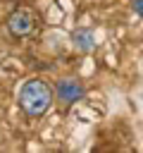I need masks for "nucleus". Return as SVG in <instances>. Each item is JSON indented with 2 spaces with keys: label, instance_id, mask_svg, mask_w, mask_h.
Listing matches in <instances>:
<instances>
[{
  "label": "nucleus",
  "instance_id": "nucleus-4",
  "mask_svg": "<svg viewBox=\"0 0 143 153\" xmlns=\"http://www.w3.org/2000/svg\"><path fill=\"white\" fill-rule=\"evenodd\" d=\"M72 41H74V48L81 50V53H91L95 48V36L91 29H76L72 33Z\"/></svg>",
  "mask_w": 143,
  "mask_h": 153
},
{
  "label": "nucleus",
  "instance_id": "nucleus-1",
  "mask_svg": "<svg viewBox=\"0 0 143 153\" xmlns=\"http://www.w3.org/2000/svg\"><path fill=\"white\" fill-rule=\"evenodd\" d=\"M52 100H55V88H50V84L38 76L26 79L17 93V103L29 117H43L52 108Z\"/></svg>",
  "mask_w": 143,
  "mask_h": 153
},
{
  "label": "nucleus",
  "instance_id": "nucleus-2",
  "mask_svg": "<svg viewBox=\"0 0 143 153\" xmlns=\"http://www.w3.org/2000/svg\"><path fill=\"white\" fill-rule=\"evenodd\" d=\"M33 29H36V14L29 7H17L7 17V31L14 38H24V36L33 33Z\"/></svg>",
  "mask_w": 143,
  "mask_h": 153
},
{
  "label": "nucleus",
  "instance_id": "nucleus-5",
  "mask_svg": "<svg viewBox=\"0 0 143 153\" xmlns=\"http://www.w3.org/2000/svg\"><path fill=\"white\" fill-rule=\"evenodd\" d=\"M131 5H133V12H136V14L143 19V0H133Z\"/></svg>",
  "mask_w": 143,
  "mask_h": 153
},
{
  "label": "nucleus",
  "instance_id": "nucleus-3",
  "mask_svg": "<svg viewBox=\"0 0 143 153\" xmlns=\"http://www.w3.org/2000/svg\"><path fill=\"white\" fill-rule=\"evenodd\" d=\"M83 93H86L83 84L76 81V79H69V76L67 79H60L57 86H55V96H57V100L62 105H74L76 100L83 98Z\"/></svg>",
  "mask_w": 143,
  "mask_h": 153
}]
</instances>
